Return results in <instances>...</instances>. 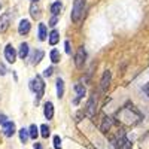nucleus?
Listing matches in <instances>:
<instances>
[{
    "label": "nucleus",
    "mask_w": 149,
    "mask_h": 149,
    "mask_svg": "<svg viewBox=\"0 0 149 149\" xmlns=\"http://www.w3.org/2000/svg\"><path fill=\"white\" fill-rule=\"evenodd\" d=\"M116 118H118V122H122L124 125H136V124L140 121L142 115L139 113V110L133 104H128L118 112Z\"/></svg>",
    "instance_id": "nucleus-1"
},
{
    "label": "nucleus",
    "mask_w": 149,
    "mask_h": 149,
    "mask_svg": "<svg viewBox=\"0 0 149 149\" xmlns=\"http://www.w3.org/2000/svg\"><path fill=\"white\" fill-rule=\"evenodd\" d=\"M85 5H86V0H74L73 2V9H72V21L73 22H79L82 19Z\"/></svg>",
    "instance_id": "nucleus-2"
},
{
    "label": "nucleus",
    "mask_w": 149,
    "mask_h": 149,
    "mask_svg": "<svg viewBox=\"0 0 149 149\" xmlns=\"http://www.w3.org/2000/svg\"><path fill=\"white\" fill-rule=\"evenodd\" d=\"M30 90H31L33 93H36L37 100L43 97V93H45V84H43V81H42L40 76H36V78L30 82Z\"/></svg>",
    "instance_id": "nucleus-3"
},
{
    "label": "nucleus",
    "mask_w": 149,
    "mask_h": 149,
    "mask_svg": "<svg viewBox=\"0 0 149 149\" xmlns=\"http://www.w3.org/2000/svg\"><path fill=\"white\" fill-rule=\"evenodd\" d=\"M95 112H97V95L93 94L90 98H88V102H86V106H85V113L86 116H95Z\"/></svg>",
    "instance_id": "nucleus-4"
},
{
    "label": "nucleus",
    "mask_w": 149,
    "mask_h": 149,
    "mask_svg": "<svg viewBox=\"0 0 149 149\" xmlns=\"http://www.w3.org/2000/svg\"><path fill=\"white\" fill-rule=\"evenodd\" d=\"M112 142H113L116 149H131V142L125 137V134H124V133L118 134V137L113 139Z\"/></svg>",
    "instance_id": "nucleus-5"
},
{
    "label": "nucleus",
    "mask_w": 149,
    "mask_h": 149,
    "mask_svg": "<svg viewBox=\"0 0 149 149\" xmlns=\"http://www.w3.org/2000/svg\"><path fill=\"white\" fill-rule=\"evenodd\" d=\"M85 58H86V52H85L84 46H81V48L78 49L76 55H74V66H76L78 69H82L84 64H85Z\"/></svg>",
    "instance_id": "nucleus-6"
},
{
    "label": "nucleus",
    "mask_w": 149,
    "mask_h": 149,
    "mask_svg": "<svg viewBox=\"0 0 149 149\" xmlns=\"http://www.w3.org/2000/svg\"><path fill=\"white\" fill-rule=\"evenodd\" d=\"M5 58L8 60V63H15L17 60V51L12 45H6L5 48Z\"/></svg>",
    "instance_id": "nucleus-7"
},
{
    "label": "nucleus",
    "mask_w": 149,
    "mask_h": 149,
    "mask_svg": "<svg viewBox=\"0 0 149 149\" xmlns=\"http://www.w3.org/2000/svg\"><path fill=\"white\" fill-rule=\"evenodd\" d=\"M3 134L6 136V137H12L15 133H17V127H15V124L14 122H10V121H8L6 124H3Z\"/></svg>",
    "instance_id": "nucleus-8"
},
{
    "label": "nucleus",
    "mask_w": 149,
    "mask_h": 149,
    "mask_svg": "<svg viewBox=\"0 0 149 149\" xmlns=\"http://www.w3.org/2000/svg\"><path fill=\"white\" fill-rule=\"evenodd\" d=\"M74 93H76V98L73 100V104H78L81 98H84V95L86 94V90H85V86L81 85V84H76L74 85Z\"/></svg>",
    "instance_id": "nucleus-9"
},
{
    "label": "nucleus",
    "mask_w": 149,
    "mask_h": 149,
    "mask_svg": "<svg viewBox=\"0 0 149 149\" xmlns=\"http://www.w3.org/2000/svg\"><path fill=\"white\" fill-rule=\"evenodd\" d=\"M110 72L109 70H106L104 73H103V76H102V81H100V90H102V93H104V91H107V88H109V84H110Z\"/></svg>",
    "instance_id": "nucleus-10"
},
{
    "label": "nucleus",
    "mask_w": 149,
    "mask_h": 149,
    "mask_svg": "<svg viewBox=\"0 0 149 149\" xmlns=\"http://www.w3.org/2000/svg\"><path fill=\"white\" fill-rule=\"evenodd\" d=\"M10 26V15L9 14H3L0 17V33H5Z\"/></svg>",
    "instance_id": "nucleus-11"
},
{
    "label": "nucleus",
    "mask_w": 149,
    "mask_h": 149,
    "mask_svg": "<svg viewBox=\"0 0 149 149\" xmlns=\"http://www.w3.org/2000/svg\"><path fill=\"white\" fill-rule=\"evenodd\" d=\"M30 29H31V24H30V21L29 19H21L19 21V26H18V33L19 34H29V31H30Z\"/></svg>",
    "instance_id": "nucleus-12"
},
{
    "label": "nucleus",
    "mask_w": 149,
    "mask_h": 149,
    "mask_svg": "<svg viewBox=\"0 0 149 149\" xmlns=\"http://www.w3.org/2000/svg\"><path fill=\"white\" fill-rule=\"evenodd\" d=\"M43 115L46 119H52L54 118V104L51 102H46L43 107Z\"/></svg>",
    "instance_id": "nucleus-13"
},
{
    "label": "nucleus",
    "mask_w": 149,
    "mask_h": 149,
    "mask_svg": "<svg viewBox=\"0 0 149 149\" xmlns=\"http://www.w3.org/2000/svg\"><path fill=\"white\" fill-rule=\"evenodd\" d=\"M110 127H112V119L109 116H104L103 121H102V125H100V131L103 134H107L109 130H110Z\"/></svg>",
    "instance_id": "nucleus-14"
},
{
    "label": "nucleus",
    "mask_w": 149,
    "mask_h": 149,
    "mask_svg": "<svg viewBox=\"0 0 149 149\" xmlns=\"http://www.w3.org/2000/svg\"><path fill=\"white\" fill-rule=\"evenodd\" d=\"M18 55H19L21 60H26V58H27V55H29V45H27V43H21V45H19Z\"/></svg>",
    "instance_id": "nucleus-15"
},
{
    "label": "nucleus",
    "mask_w": 149,
    "mask_h": 149,
    "mask_svg": "<svg viewBox=\"0 0 149 149\" xmlns=\"http://www.w3.org/2000/svg\"><path fill=\"white\" fill-rule=\"evenodd\" d=\"M43 51L42 49H37V51L33 54V57H31V64H37V63H40V60L43 58Z\"/></svg>",
    "instance_id": "nucleus-16"
},
{
    "label": "nucleus",
    "mask_w": 149,
    "mask_h": 149,
    "mask_svg": "<svg viewBox=\"0 0 149 149\" xmlns=\"http://www.w3.org/2000/svg\"><path fill=\"white\" fill-rule=\"evenodd\" d=\"M64 95V82H63V79H57V97L58 98H61Z\"/></svg>",
    "instance_id": "nucleus-17"
},
{
    "label": "nucleus",
    "mask_w": 149,
    "mask_h": 149,
    "mask_svg": "<svg viewBox=\"0 0 149 149\" xmlns=\"http://www.w3.org/2000/svg\"><path fill=\"white\" fill-rule=\"evenodd\" d=\"M58 40H60V34H58V31H57V30H52L51 33H49V43L54 46V45H57Z\"/></svg>",
    "instance_id": "nucleus-18"
},
{
    "label": "nucleus",
    "mask_w": 149,
    "mask_h": 149,
    "mask_svg": "<svg viewBox=\"0 0 149 149\" xmlns=\"http://www.w3.org/2000/svg\"><path fill=\"white\" fill-rule=\"evenodd\" d=\"M19 140L22 142V143H27V140L30 139V134H29V130L27 128H21L19 131Z\"/></svg>",
    "instance_id": "nucleus-19"
},
{
    "label": "nucleus",
    "mask_w": 149,
    "mask_h": 149,
    "mask_svg": "<svg viewBox=\"0 0 149 149\" xmlns=\"http://www.w3.org/2000/svg\"><path fill=\"white\" fill-rule=\"evenodd\" d=\"M46 26L45 24H39V40H46Z\"/></svg>",
    "instance_id": "nucleus-20"
},
{
    "label": "nucleus",
    "mask_w": 149,
    "mask_h": 149,
    "mask_svg": "<svg viewBox=\"0 0 149 149\" xmlns=\"http://www.w3.org/2000/svg\"><path fill=\"white\" fill-rule=\"evenodd\" d=\"M60 10H61V3H60V2H54V3L51 5V14H52L54 17H57V15L60 14Z\"/></svg>",
    "instance_id": "nucleus-21"
},
{
    "label": "nucleus",
    "mask_w": 149,
    "mask_h": 149,
    "mask_svg": "<svg viewBox=\"0 0 149 149\" xmlns=\"http://www.w3.org/2000/svg\"><path fill=\"white\" fill-rule=\"evenodd\" d=\"M29 134H30V139H34L36 140V137L39 136V128H37L34 124H33V125H30V128H29Z\"/></svg>",
    "instance_id": "nucleus-22"
},
{
    "label": "nucleus",
    "mask_w": 149,
    "mask_h": 149,
    "mask_svg": "<svg viewBox=\"0 0 149 149\" xmlns=\"http://www.w3.org/2000/svg\"><path fill=\"white\" fill-rule=\"evenodd\" d=\"M40 136H42V137L43 139H48L49 137V134H51V131H49V127L46 125V124H43V125H40Z\"/></svg>",
    "instance_id": "nucleus-23"
},
{
    "label": "nucleus",
    "mask_w": 149,
    "mask_h": 149,
    "mask_svg": "<svg viewBox=\"0 0 149 149\" xmlns=\"http://www.w3.org/2000/svg\"><path fill=\"white\" fill-rule=\"evenodd\" d=\"M49 57H51V61H52V63H60V60H61L60 52L57 51V49H52L51 54H49Z\"/></svg>",
    "instance_id": "nucleus-24"
},
{
    "label": "nucleus",
    "mask_w": 149,
    "mask_h": 149,
    "mask_svg": "<svg viewBox=\"0 0 149 149\" xmlns=\"http://www.w3.org/2000/svg\"><path fill=\"white\" fill-rule=\"evenodd\" d=\"M30 14H31V17H33V18H39V17H40L39 6L33 3V5H31V8H30Z\"/></svg>",
    "instance_id": "nucleus-25"
},
{
    "label": "nucleus",
    "mask_w": 149,
    "mask_h": 149,
    "mask_svg": "<svg viewBox=\"0 0 149 149\" xmlns=\"http://www.w3.org/2000/svg\"><path fill=\"white\" fill-rule=\"evenodd\" d=\"M54 148L55 149H61V139H60V136H54Z\"/></svg>",
    "instance_id": "nucleus-26"
},
{
    "label": "nucleus",
    "mask_w": 149,
    "mask_h": 149,
    "mask_svg": "<svg viewBox=\"0 0 149 149\" xmlns=\"http://www.w3.org/2000/svg\"><path fill=\"white\" fill-rule=\"evenodd\" d=\"M52 72H54V67H46L45 72H43V74H45V76H51Z\"/></svg>",
    "instance_id": "nucleus-27"
},
{
    "label": "nucleus",
    "mask_w": 149,
    "mask_h": 149,
    "mask_svg": "<svg viewBox=\"0 0 149 149\" xmlns=\"http://www.w3.org/2000/svg\"><path fill=\"white\" fill-rule=\"evenodd\" d=\"M57 22H58V19H57V17H54V15H52V18H51V21H49V26H52V27H54V26H57Z\"/></svg>",
    "instance_id": "nucleus-28"
},
{
    "label": "nucleus",
    "mask_w": 149,
    "mask_h": 149,
    "mask_svg": "<svg viewBox=\"0 0 149 149\" xmlns=\"http://www.w3.org/2000/svg\"><path fill=\"white\" fill-rule=\"evenodd\" d=\"M64 46H66V52H67V54H72V49H70V42H69V40H66Z\"/></svg>",
    "instance_id": "nucleus-29"
},
{
    "label": "nucleus",
    "mask_w": 149,
    "mask_h": 149,
    "mask_svg": "<svg viewBox=\"0 0 149 149\" xmlns=\"http://www.w3.org/2000/svg\"><path fill=\"white\" fill-rule=\"evenodd\" d=\"M0 74H2V76H3V74H6V67L2 63H0Z\"/></svg>",
    "instance_id": "nucleus-30"
},
{
    "label": "nucleus",
    "mask_w": 149,
    "mask_h": 149,
    "mask_svg": "<svg viewBox=\"0 0 149 149\" xmlns=\"http://www.w3.org/2000/svg\"><path fill=\"white\" fill-rule=\"evenodd\" d=\"M143 93L149 97V84H146V85H143Z\"/></svg>",
    "instance_id": "nucleus-31"
},
{
    "label": "nucleus",
    "mask_w": 149,
    "mask_h": 149,
    "mask_svg": "<svg viewBox=\"0 0 149 149\" xmlns=\"http://www.w3.org/2000/svg\"><path fill=\"white\" fill-rule=\"evenodd\" d=\"M6 122H8V118L5 115H0V124L3 125V124H6Z\"/></svg>",
    "instance_id": "nucleus-32"
},
{
    "label": "nucleus",
    "mask_w": 149,
    "mask_h": 149,
    "mask_svg": "<svg viewBox=\"0 0 149 149\" xmlns=\"http://www.w3.org/2000/svg\"><path fill=\"white\" fill-rule=\"evenodd\" d=\"M33 148H34V149H43V146H42V143H37V142H36V143L33 145Z\"/></svg>",
    "instance_id": "nucleus-33"
},
{
    "label": "nucleus",
    "mask_w": 149,
    "mask_h": 149,
    "mask_svg": "<svg viewBox=\"0 0 149 149\" xmlns=\"http://www.w3.org/2000/svg\"><path fill=\"white\" fill-rule=\"evenodd\" d=\"M31 2H37V0H31Z\"/></svg>",
    "instance_id": "nucleus-34"
},
{
    "label": "nucleus",
    "mask_w": 149,
    "mask_h": 149,
    "mask_svg": "<svg viewBox=\"0 0 149 149\" xmlns=\"http://www.w3.org/2000/svg\"><path fill=\"white\" fill-rule=\"evenodd\" d=\"M0 9H2V5H0Z\"/></svg>",
    "instance_id": "nucleus-35"
}]
</instances>
